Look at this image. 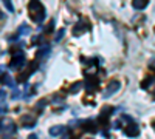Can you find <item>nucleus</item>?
<instances>
[{
  "label": "nucleus",
  "instance_id": "7",
  "mask_svg": "<svg viewBox=\"0 0 155 139\" xmlns=\"http://www.w3.org/2000/svg\"><path fill=\"white\" fill-rule=\"evenodd\" d=\"M85 31H88V23H87V20L81 19L79 22H78V23L74 25V28H73V34H74V36H81V34H84Z\"/></svg>",
  "mask_w": 155,
  "mask_h": 139
},
{
  "label": "nucleus",
  "instance_id": "28",
  "mask_svg": "<svg viewBox=\"0 0 155 139\" xmlns=\"http://www.w3.org/2000/svg\"><path fill=\"white\" fill-rule=\"evenodd\" d=\"M152 127H153V130H155V122H153V124H152Z\"/></svg>",
  "mask_w": 155,
  "mask_h": 139
},
{
  "label": "nucleus",
  "instance_id": "30",
  "mask_svg": "<svg viewBox=\"0 0 155 139\" xmlns=\"http://www.w3.org/2000/svg\"><path fill=\"white\" fill-rule=\"evenodd\" d=\"M71 139H76V137H71Z\"/></svg>",
  "mask_w": 155,
  "mask_h": 139
},
{
  "label": "nucleus",
  "instance_id": "24",
  "mask_svg": "<svg viewBox=\"0 0 155 139\" xmlns=\"http://www.w3.org/2000/svg\"><path fill=\"white\" fill-rule=\"evenodd\" d=\"M2 139H14V136H12V133H8V134H3Z\"/></svg>",
  "mask_w": 155,
  "mask_h": 139
},
{
  "label": "nucleus",
  "instance_id": "20",
  "mask_svg": "<svg viewBox=\"0 0 155 139\" xmlns=\"http://www.w3.org/2000/svg\"><path fill=\"white\" fill-rule=\"evenodd\" d=\"M45 105H47V100H45V99H42V100H41V102H39V105L36 107V110H39V111H42Z\"/></svg>",
  "mask_w": 155,
  "mask_h": 139
},
{
  "label": "nucleus",
  "instance_id": "10",
  "mask_svg": "<svg viewBox=\"0 0 155 139\" xmlns=\"http://www.w3.org/2000/svg\"><path fill=\"white\" fill-rule=\"evenodd\" d=\"M65 131V127H62V125H54V127L50 128V136H59Z\"/></svg>",
  "mask_w": 155,
  "mask_h": 139
},
{
  "label": "nucleus",
  "instance_id": "18",
  "mask_svg": "<svg viewBox=\"0 0 155 139\" xmlns=\"http://www.w3.org/2000/svg\"><path fill=\"white\" fill-rule=\"evenodd\" d=\"M3 3H5V6H6V9H8L9 12H14V6H12L11 0H3Z\"/></svg>",
  "mask_w": 155,
  "mask_h": 139
},
{
  "label": "nucleus",
  "instance_id": "27",
  "mask_svg": "<svg viewBox=\"0 0 155 139\" xmlns=\"http://www.w3.org/2000/svg\"><path fill=\"white\" fill-rule=\"evenodd\" d=\"M6 94H5V91H0V99H3Z\"/></svg>",
  "mask_w": 155,
  "mask_h": 139
},
{
  "label": "nucleus",
  "instance_id": "25",
  "mask_svg": "<svg viewBox=\"0 0 155 139\" xmlns=\"http://www.w3.org/2000/svg\"><path fill=\"white\" fill-rule=\"evenodd\" d=\"M27 139H39V137H37V134H34V133H31V134H30V136H28Z\"/></svg>",
  "mask_w": 155,
  "mask_h": 139
},
{
  "label": "nucleus",
  "instance_id": "29",
  "mask_svg": "<svg viewBox=\"0 0 155 139\" xmlns=\"http://www.w3.org/2000/svg\"><path fill=\"white\" fill-rule=\"evenodd\" d=\"M152 99H153V100H155V94H153V96H152Z\"/></svg>",
  "mask_w": 155,
  "mask_h": 139
},
{
  "label": "nucleus",
  "instance_id": "15",
  "mask_svg": "<svg viewBox=\"0 0 155 139\" xmlns=\"http://www.w3.org/2000/svg\"><path fill=\"white\" fill-rule=\"evenodd\" d=\"M50 53H51V48H50L48 45H45V46H42V48L37 51V59H42V57L48 56Z\"/></svg>",
  "mask_w": 155,
  "mask_h": 139
},
{
  "label": "nucleus",
  "instance_id": "2",
  "mask_svg": "<svg viewBox=\"0 0 155 139\" xmlns=\"http://www.w3.org/2000/svg\"><path fill=\"white\" fill-rule=\"evenodd\" d=\"M23 65H25V54L22 51H17L9 62V70H20Z\"/></svg>",
  "mask_w": 155,
  "mask_h": 139
},
{
  "label": "nucleus",
  "instance_id": "6",
  "mask_svg": "<svg viewBox=\"0 0 155 139\" xmlns=\"http://www.w3.org/2000/svg\"><path fill=\"white\" fill-rule=\"evenodd\" d=\"M124 134L129 136V137H137V136L140 134V127H138V124H135V122L127 124L126 127H124Z\"/></svg>",
  "mask_w": 155,
  "mask_h": 139
},
{
  "label": "nucleus",
  "instance_id": "22",
  "mask_svg": "<svg viewBox=\"0 0 155 139\" xmlns=\"http://www.w3.org/2000/svg\"><path fill=\"white\" fill-rule=\"evenodd\" d=\"M120 127H121V121H115V122H113V128L118 130Z\"/></svg>",
  "mask_w": 155,
  "mask_h": 139
},
{
  "label": "nucleus",
  "instance_id": "9",
  "mask_svg": "<svg viewBox=\"0 0 155 139\" xmlns=\"http://www.w3.org/2000/svg\"><path fill=\"white\" fill-rule=\"evenodd\" d=\"M0 81H2L5 85L11 87V88H16V82L12 81V77H11L9 74H6V73H3V74H2V79H0Z\"/></svg>",
  "mask_w": 155,
  "mask_h": 139
},
{
  "label": "nucleus",
  "instance_id": "13",
  "mask_svg": "<svg viewBox=\"0 0 155 139\" xmlns=\"http://www.w3.org/2000/svg\"><path fill=\"white\" fill-rule=\"evenodd\" d=\"M30 33H31V28H30V25L23 23V25H20V27H19L17 36H19V37H20V36H28Z\"/></svg>",
  "mask_w": 155,
  "mask_h": 139
},
{
  "label": "nucleus",
  "instance_id": "23",
  "mask_svg": "<svg viewBox=\"0 0 155 139\" xmlns=\"http://www.w3.org/2000/svg\"><path fill=\"white\" fill-rule=\"evenodd\" d=\"M6 110H8V107L2 102V105H0V113H6Z\"/></svg>",
  "mask_w": 155,
  "mask_h": 139
},
{
  "label": "nucleus",
  "instance_id": "21",
  "mask_svg": "<svg viewBox=\"0 0 155 139\" xmlns=\"http://www.w3.org/2000/svg\"><path fill=\"white\" fill-rule=\"evenodd\" d=\"M121 121H124V122H127V124H130V122H134V119H132L130 116H127V115H123Z\"/></svg>",
  "mask_w": 155,
  "mask_h": 139
},
{
  "label": "nucleus",
  "instance_id": "4",
  "mask_svg": "<svg viewBox=\"0 0 155 139\" xmlns=\"http://www.w3.org/2000/svg\"><path fill=\"white\" fill-rule=\"evenodd\" d=\"M121 88V84H120V81H112L109 85H107V88H106V91L102 93V97L104 99H107V97H110L112 94H115L116 91H118Z\"/></svg>",
  "mask_w": 155,
  "mask_h": 139
},
{
  "label": "nucleus",
  "instance_id": "26",
  "mask_svg": "<svg viewBox=\"0 0 155 139\" xmlns=\"http://www.w3.org/2000/svg\"><path fill=\"white\" fill-rule=\"evenodd\" d=\"M12 97H14V99L19 97V90H14V94H12Z\"/></svg>",
  "mask_w": 155,
  "mask_h": 139
},
{
  "label": "nucleus",
  "instance_id": "14",
  "mask_svg": "<svg viewBox=\"0 0 155 139\" xmlns=\"http://www.w3.org/2000/svg\"><path fill=\"white\" fill-rule=\"evenodd\" d=\"M132 5H134L135 9H144L149 5V0H134Z\"/></svg>",
  "mask_w": 155,
  "mask_h": 139
},
{
  "label": "nucleus",
  "instance_id": "19",
  "mask_svg": "<svg viewBox=\"0 0 155 139\" xmlns=\"http://www.w3.org/2000/svg\"><path fill=\"white\" fill-rule=\"evenodd\" d=\"M64 34H65V30H64V28H62V30H59V33L56 34V39H54V40H56V42H59V40L62 39V37H64Z\"/></svg>",
  "mask_w": 155,
  "mask_h": 139
},
{
  "label": "nucleus",
  "instance_id": "11",
  "mask_svg": "<svg viewBox=\"0 0 155 139\" xmlns=\"http://www.w3.org/2000/svg\"><path fill=\"white\" fill-rule=\"evenodd\" d=\"M22 124L25 125V127L31 128V127H34V125H36V119L33 116H23L22 118Z\"/></svg>",
  "mask_w": 155,
  "mask_h": 139
},
{
  "label": "nucleus",
  "instance_id": "31",
  "mask_svg": "<svg viewBox=\"0 0 155 139\" xmlns=\"http://www.w3.org/2000/svg\"><path fill=\"white\" fill-rule=\"evenodd\" d=\"M90 139H92V137H90Z\"/></svg>",
  "mask_w": 155,
  "mask_h": 139
},
{
  "label": "nucleus",
  "instance_id": "8",
  "mask_svg": "<svg viewBox=\"0 0 155 139\" xmlns=\"http://www.w3.org/2000/svg\"><path fill=\"white\" fill-rule=\"evenodd\" d=\"M36 65H37V62H36V60H34V62H31L28 71H27V73H23V74H20L19 77H17V81H19V82H27V81H28V77H30V74H33V73H34V70L37 68Z\"/></svg>",
  "mask_w": 155,
  "mask_h": 139
},
{
  "label": "nucleus",
  "instance_id": "16",
  "mask_svg": "<svg viewBox=\"0 0 155 139\" xmlns=\"http://www.w3.org/2000/svg\"><path fill=\"white\" fill-rule=\"evenodd\" d=\"M81 87H82V82H76V84H73V85L70 87V90H68V91H70L71 94H76L78 91L81 90Z\"/></svg>",
  "mask_w": 155,
  "mask_h": 139
},
{
  "label": "nucleus",
  "instance_id": "3",
  "mask_svg": "<svg viewBox=\"0 0 155 139\" xmlns=\"http://www.w3.org/2000/svg\"><path fill=\"white\" fill-rule=\"evenodd\" d=\"M0 130L5 131V133H16V124L12 119L9 118H2L0 119Z\"/></svg>",
  "mask_w": 155,
  "mask_h": 139
},
{
  "label": "nucleus",
  "instance_id": "1",
  "mask_svg": "<svg viewBox=\"0 0 155 139\" xmlns=\"http://www.w3.org/2000/svg\"><path fill=\"white\" fill-rule=\"evenodd\" d=\"M28 12H30V17L36 22V23H42L47 17V12L44 5L39 2V0H30L28 3Z\"/></svg>",
  "mask_w": 155,
  "mask_h": 139
},
{
  "label": "nucleus",
  "instance_id": "12",
  "mask_svg": "<svg viewBox=\"0 0 155 139\" xmlns=\"http://www.w3.org/2000/svg\"><path fill=\"white\" fill-rule=\"evenodd\" d=\"M84 130L85 131H90V133H96L98 131V127H96V124H93L92 121H85L84 122Z\"/></svg>",
  "mask_w": 155,
  "mask_h": 139
},
{
  "label": "nucleus",
  "instance_id": "17",
  "mask_svg": "<svg viewBox=\"0 0 155 139\" xmlns=\"http://www.w3.org/2000/svg\"><path fill=\"white\" fill-rule=\"evenodd\" d=\"M152 84H153V76H149V77H146V81L141 82V88H147Z\"/></svg>",
  "mask_w": 155,
  "mask_h": 139
},
{
  "label": "nucleus",
  "instance_id": "5",
  "mask_svg": "<svg viewBox=\"0 0 155 139\" xmlns=\"http://www.w3.org/2000/svg\"><path fill=\"white\" fill-rule=\"evenodd\" d=\"M84 85H85V90L88 93H93V91L98 90V87H99V79L93 77V76H88V77L85 79V84Z\"/></svg>",
  "mask_w": 155,
  "mask_h": 139
}]
</instances>
